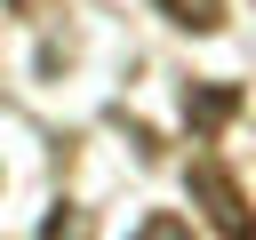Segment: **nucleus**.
Listing matches in <instances>:
<instances>
[{
	"mask_svg": "<svg viewBox=\"0 0 256 240\" xmlns=\"http://www.w3.org/2000/svg\"><path fill=\"white\" fill-rule=\"evenodd\" d=\"M192 200H200V216H208L224 240H256V208H248L240 176H232L216 152H200V160H192Z\"/></svg>",
	"mask_w": 256,
	"mask_h": 240,
	"instance_id": "obj_1",
	"label": "nucleus"
},
{
	"mask_svg": "<svg viewBox=\"0 0 256 240\" xmlns=\"http://www.w3.org/2000/svg\"><path fill=\"white\" fill-rule=\"evenodd\" d=\"M240 112H248L240 80H192V88H184V128H192V144H216Z\"/></svg>",
	"mask_w": 256,
	"mask_h": 240,
	"instance_id": "obj_2",
	"label": "nucleus"
},
{
	"mask_svg": "<svg viewBox=\"0 0 256 240\" xmlns=\"http://www.w3.org/2000/svg\"><path fill=\"white\" fill-rule=\"evenodd\" d=\"M152 8H160L176 32H200V40H208V32H224V0H152Z\"/></svg>",
	"mask_w": 256,
	"mask_h": 240,
	"instance_id": "obj_3",
	"label": "nucleus"
},
{
	"mask_svg": "<svg viewBox=\"0 0 256 240\" xmlns=\"http://www.w3.org/2000/svg\"><path fill=\"white\" fill-rule=\"evenodd\" d=\"M16 8H24V16H32V8H40V0H16Z\"/></svg>",
	"mask_w": 256,
	"mask_h": 240,
	"instance_id": "obj_4",
	"label": "nucleus"
}]
</instances>
